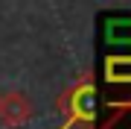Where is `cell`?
I'll return each instance as SVG.
<instances>
[{"label": "cell", "instance_id": "cell-1", "mask_svg": "<svg viewBox=\"0 0 131 129\" xmlns=\"http://www.w3.org/2000/svg\"><path fill=\"white\" fill-rule=\"evenodd\" d=\"M0 120L3 123H26L29 120V103L24 94H6L3 100H0Z\"/></svg>", "mask_w": 131, "mask_h": 129}, {"label": "cell", "instance_id": "cell-2", "mask_svg": "<svg viewBox=\"0 0 131 129\" xmlns=\"http://www.w3.org/2000/svg\"><path fill=\"white\" fill-rule=\"evenodd\" d=\"M105 76L108 82H131V59H111Z\"/></svg>", "mask_w": 131, "mask_h": 129}, {"label": "cell", "instance_id": "cell-3", "mask_svg": "<svg viewBox=\"0 0 131 129\" xmlns=\"http://www.w3.org/2000/svg\"><path fill=\"white\" fill-rule=\"evenodd\" d=\"M108 41L131 44V21H111L108 24Z\"/></svg>", "mask_w": 131, "mask_h": 129}, {"label": "cell", "instance_id": "cell-4", "mask_svg": "<svg viewBox=\"0 0 131 129\" xmlns=\"http://www.w3.org/2000/svg\"><path fill=\"white\" fill-rule=\"evenodd\" d=\"M114 129H131V117H122V120H119V123L114 126Z\"/></svg>", "mask_w": 131, "mask_h": 129}]
</instances>
